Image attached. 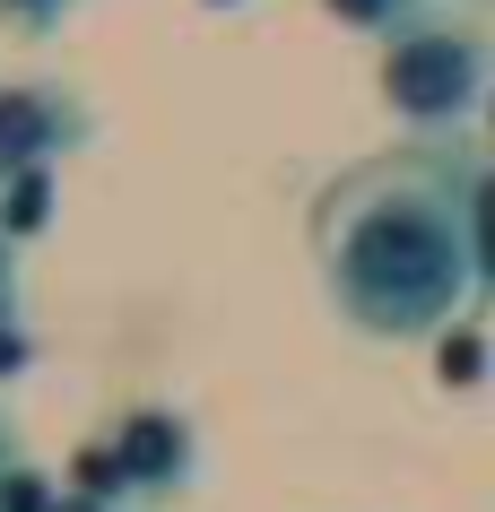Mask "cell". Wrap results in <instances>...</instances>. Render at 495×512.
Returning a JSON list of instances; mask_svg holds the SVG:
<instances>
[{
    "label": "cell",
    "instance_id": "15",
    "mask_svg": "<svg viewBox=\"0 0 495 512\" xmlns=\"http://www.w3.org/2000/svg\"><path fill=\"white\" fill-rule=\"evenodd\" d=\"M478 131H487V139H495V105H487V122H478Z\"/></svg>",
    "mask_w": 495,
    "mask_h": 512
},
{
    "label": "cell",
    "instance_id": "6",
    "mask_svg": "<svg viewBox=\"0 0 495 512\" xmlns=\"http://www.w3.org/2000/svg\"><path fill=\"white\" fill-rule=\"evenodd\" d=\"M469 270H478V322L495 313V157H469Z\"/></svg>",
    "mask_w": 495,
    "mask_h": 512
},
{
    "label": "cell",
    "instance_id": "2",
    "mask_svg": "<svg viewBox=\"0 0 495 512\" xmlns=\"http://www.w3.org/2000/svg\"><path fill=\"white\" fill-rule=\"evenodd\" d=\"M374 87L409 148H469V131L495 105V35L478 18H426L383 44Z\"/></svg>",
    "mask_w": 495,
    "mask_h": 512
},
{
    "label": "cell",
    "instance_id": "1",
    "mask_svg": "<svg viewBox=\"0 0 495 512\" xmlns=\"http://www.w3.org/2000/svg\"><path fill=\"white\" fill-rule=\"evenodd\" d=\"M469 157L478 148H383L339 165L313 209V278L330 313L374 348H435L478 313L469 270Z\"/></svg>",
    "mask_w": 495,
    "mask_h": 512
},
{
    "label": "cell",
    "instance_id": "14",
    "mask_svg": "<svg viewBox=\"0 0 495 512\" xmlns=\"http://www.w3.org/2000/svg\"><path fill=\"white\" fill-rule=\"evenodd\" d=\"M200 9H244V0H200Z\"/></svg>",
    "mask_w": 495,
    "mask_h": 512
},
{
    "label": "cell",
    "instance_id": "3",
    "mask_svg": "<svg viewBox=\"0 0 495 512\" xmlns=\"http://www.w3.org/2000/svg\"><path fill=\"white\" fill-rule=\"evenodd\" d=\"M113 452V469H122V495H131L139 512H157V504H174V495H192L200 486V434H192V417L183 408H157V400H139V408H122L105 434H96Z\"/></svg>",
    "mask_w": 495,
    "mask_h": 512
},
{
    "label": "cell",
    "instance_id": "7",
    "mask_svg": "<svg viewBox=\"0 0 495 512\" xmlns=\"http://www.w3.org/2000/svg\"><path fill=\"white\" fill-rule=\"evenodd\" d=\"M53 217H61V174H18V183H0V235L18 243V252L53 235Z\"/></svg>",
    "mask_w": 495,
    "mask_h": 512
},
{
    "label": "cell",
    "instance_id": "10",
    "mask_svg": "<svg viewBox=\"0 0 495 512\" xmlns=\"http://www.w3.org/2000/svg\"><path fill=\"white\" fill-rule=\"evenodd\" d=\"M79 9H87V0H0V27L27 35V44H44V35H61Z\"/></svg>",
    "mask_w": 495,
    "mask_h": 512
},
{
    "label": "cell",
    "instance_id": "11",
    "mask_svg": "<svg viewBox=\"0 0 495 512\" xmlns=\"http://www.w3.org/2000/svg\"><path fill=\"white\" fill-rule=\"evenodd\" d=\"M27 365H35V330L27 322H0V391L27 374Z\"/></svg>",
    "mask_w": 495,
    "mask_h": 512
},
{
    "label": "cell",
    "instance_id": "4",
    "mask_svg": "<svg viewBox=\"0 0 495 512\" xmlns=\"http://www.w3.org/2000/svg\"><path fill=\"white\" fill-rule=\"evenodd\" d=\"M96 139L79 87L61 79H0V183L18 174H61V157H79Z\"/></svg>",
    "mask_w": 495,
    "mask_h": 512
},
{
    "label": "cell",
    "instance_id": "13",
    "mask_svg": "<svg viewBox=\"0 0 495 512\" xmlns=\"http://www.w3.org/2000/svg\"><path fill=\"white\" fill-rule=\"evenodd\" d=\"M53 512H131V504H113V495H87V486H61V504Z\"/></svg>",
    "mask_w": 495,
    "mask_h": 512
},
{
    "label": "cell",
    "instance_id": "8",
    "mask_svg": "<svg viewBox=\"0 0 495 512\" xmlns=\"http://www.w3.org/2000/svg\"><path fill=\"white\" fill-rule=\"evenodd\" d=\"M322 18H330V27H348V35L391 44V35L426 27V18H452V9H443V0H322Z\"/></svg>",
    "mask_w": 495,
    "mask_h": 512
},
{
    "label": "cell",
    "instance_id": "12",
    "mask_svg": "<svg viewBox=\"0 0 495 512\" xmlns=\"http://www.w3.org/2000/svg\"><path fill=\"white\" fill-rule=\"evenodd\" d=\"M0 322H27V296H18V243L0 235Z\"/></svg>",
    "mask_w": 495,
    "mask_h": 512
},
{
    "label": "cell",
    "instance_id": "9",
    "mask_svg": "<svg viewBox=\"0 0 495 512\" xmlns=\"http://www.w3.org/2000/svg\"><path fill=\"white\" fill-rule=\"evenodd\" d=\"M435 374H443V391H487L495 382V330L478 322V313L435 339Z\"/></svg>",
    "mask_w": 495,
    "mask_h": 512
},
{
    "label": "cell",
    "instance_id": "5",
    "mask_svg": "<svg viewBox=\"0 0 495 512\" xmlns=\"http://www.w3.org/2000/svg\"><path fill=\"white\" fill-rule=\"evenodd\" d=\"M53 504H61V478L27 452L18 417L0 408V512H53Z\"/></svg>",
    "mask_w": 495,
    "mask_h": 512
}]
</instances>
